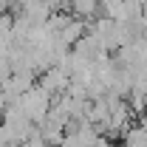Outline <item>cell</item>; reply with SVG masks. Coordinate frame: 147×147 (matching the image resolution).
<instances>
[{
    "label": "cell",
    "instance_id": "obj_5",
    "mask_svg": "<svg viewBox=\"0 0 147 147\" xmlns=\"http://www.w3.org/2000/svg\"><path fill=\"white\" fill-rule=\"evenodd\" d=\"M11 76V65H9V59H0V88H3V82Z\"/></svg>",
    "mask_w": 147,
    "mask_h": 147
},
{
    "label": "cell",
    "instance_id": "obj_6",
    "mask_svg": "<svg viewBox=\"0 0 147 147\" xmlns=\"http://www.w3.org/2000/svg\"><path fill=\"white\" fill-rule=\"evenodd\" d=\"M139 3H142V9H144V11H147V0H139Z\"/></svg>",
    "mask_w": 147,
    "mask_h": 147
},
{
    "label": "cell",
    "instance_id": "obj_1",
    "mask_svg": "<svg viewBox=\"0 0 147 147\" xmlns=\"http://www.w3.org/2000/svg\"><path fill=\"white\" fill-rule=\"evenodd\" d=\"M17 102H20V108H23V113L28 116L31 125H40V122L45 119V113L51 110V96H48L45 91H40L37 85L28 93H23Z\"/></svg>",
    "mask_w": 147,
    "mask_h": 147
},
{
    "label": "cell",
    "instance_id": "obj_3",
    "mask_svg": "<svg viewBox=\"0 0 147 147\" xmlns=\"http://www.w3.org/2000/svg\"><path fill=\"white\" fill-rule=\"evenodd\" d=\"M71 17L79 20L99 17V0H71Z\"/></svg>",
    "mask_w": 147,
    "mask_h": 147
},
{
    "label": "cell",
    "instance_id": "obj_4",
    "mask_svg": "<svg viewBox=\"0 0 147 147\" xmlns=\"http://www.w3.org/2000/svg\"><path fill=\"white\" fill-rule=\"evenodd\" d=\"M142 17H144V9H142L139 0H125L122 3V20L119 23H142Z\"/></svg>",
    "mask_w": 147,
    "mask_h": 147
},
{
    "label": "cell",
    "instance_id": "obj_2",
    "mask_svg": "<svg viewBox=\"0 0 147 147\" xmlns=\"http://www.w3.org/2000/svg\"><path fill=\"white\" fill-rule=\"evenodd\" d=\"M85 34H88V23L79 20V17H71L68 23H65V28L59 31V40H62L68 48H74V42H79Z\"/></svg>",
    "mask_w": 147,
    "mask_h": 147
}]
</instances>
